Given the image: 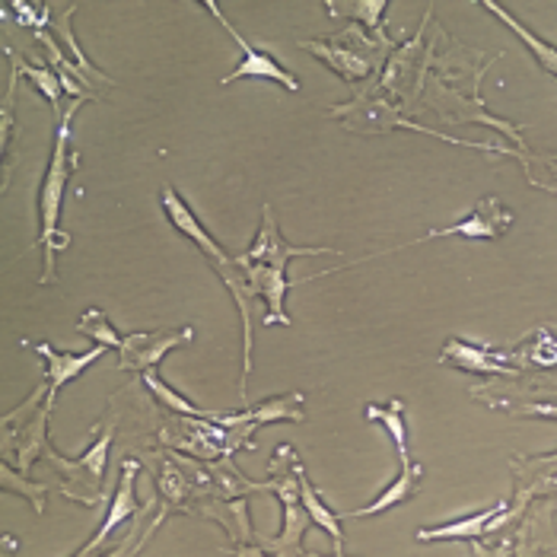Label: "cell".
Listing matches in <instances>:
<instances>
[{
	"mask_svg": "<svg viewBox=\"0 0 557 557\" xmlns=\"http://www.w3.org/2000/svg\"><path fill=\"white\" fill-rule=\"evenodd\" d=\"M160 198H163V211L170 216L172 226H175L182 236H188V239L205 252V258L214 264L220 281L226 284V290H230L233 300H236L239 319H243V383H239V395H243V405H249L246 386H249V376H252V297H256L252 281H249L246 268L239 264V258H230L220 246H216L214 236L201 226V220L185 208V201H182L172 188H163Z\"/></svg>",
	"mask_w": 557,
	"mask_h": 557,
	"instance_id": "1",
	"label": "cell"
},
{
	"mask_svg": "<svg viewBox=\"0 0 557 557\" xmlns=\"http://www.w3.org/2000/svg\"><path fill=\"white\" fill-rule=\"evenodd\" d=\"M367 421L380 424L386 430L401 466H411V446H408V421H405V401L401 398H392L388 405H367Z\"/></svg>",
	"mask_w": 557,
	"mask_h": 557,
	"instance_id": "15",
	"label": "cell"
},
{
	"mask_svg": "<svg viewBox=\"0 0 557 557\" xmlns=\"http://www.w3.org/2000/svg\"><path fill=\"white\" fill-rule=\"evenodd\" d=\"M443 363L456 367V370H466V373H478V376H519V370H513L507 360H500L494 350L487 347H478L469 342H449L440 354Z\"/></svg>",
	"mask_w": 557,
	"mask_h": 557,
	"instance_id": "12",
	"label": "cell"
},
{
	"mask_svg": "<svg viewBox=\"0 0 557 557\" xmlns=\"http://www.w3.org/2000/svg\"><path fill=\"white\" fill-rule=\"evenodd\" d=\"M507 513V500H497L494 507H487L484 513H474L466 516V519H453V522H446V525H433V529H421L418 532V542H478L481 535H487L491 532V525H494V519H500V516Z\"/></svg>",
	"mask_w": 557,
	"mask_h": 557,
	"instance_id": "13",
	"label": "cell"
},
{
	"mask_svg": "<svg viewBox=\"0 0 557 557\" xmlns=\"http://www.w3.org/2000/svg\"><path fill=\"white\" fill-rule=\"evenodd\" d=\"M236 557H268V555H261V552H252L249 545H239V548H236Z\"/></svg>",
	"mask_w": 557,
	"mask_h": 557,
	"instance_id": "29",
	"label": "cell"
},
{
	"mask_svg": "<svg viewBox=\"0 0 557 557\" xmlns=\"http://www.w3.org/2000/svg\"><path fill=\"white\" fill-rule=\"evenodd\" d=\"M300 459H297V449L290 443L277 446L274 449V459H271V472L274 478L268 481V491H274L284 504V529L274 542H268V548L274 552V557H302V535L306 529L312 525V519L306 513L300 497Z\"/></svg>",
	"mask_w": 557,
	"mask_h": 557,
	"instance_id": "3",
	"label": "cell"
},
{
	"mask_svg": "<svg viewBox=\"0 0 557 557\" xmlns=\"http://www.w3.org/2000/svg\"><path fill=\"white\" fill-rule=\"evenodd\" d=\"M484 10L497 13V16H500V20H504V23H507V26L513 29L516 36H519L522 42L532 48V54H535V58H539V61H542V64H545V67H548V71H552V74L557 77V48H555V45L542 42V39H539L535 33H529V29H525V26H522V23L516 20L510 10H504V7H497V3H484Z\"/></svg>",
	"mask_w": 557,
	"mask_h": 557,
	"instance_id": "22",
	"label": "cell"
},
{
	"mask_svg": "<svg viewBox=\"0 0 557 557\" xmlns=\"http://www.w3.org/2000/svg\"><path fill=\"white\" fill-rule=\"evenodd\" d=\"M77 332L86 335L92 344L106 347V350H122V344H125V338L119 335V329H112V322L106 319L102 309H86L77 322Z\"/></svg>",
	"mask_w": 557,
	"mask_h": 557,
	"instance_id": "23",
	"label": "cell"
},
{
	"mask_svg": "<svg viewBox=\"0 0 557 557\" xmlns=\"http://www.w3.org/2000/svg\"><path fill=\"white\" fill-rule=\"evenodd\" d=\"M166 513H170V510H166V507H160V513L153 516V522H150V525H144V532H140V539H137V545L131 548V555H128V557H137V555H140V548H144V545L150 542V535H153V532H157V529L163 525V519H166Z\"/></svg>",
	"mask_w": 557,
	"mask_h": 557,
	"instance_id": "26",
	"label": "cell"
},
{
	"mask_svg": "<svg viewBox=\"0 0 557 557\" xmlns=\"http://www.w3.org/2000/svg\"><path fill=\"white\" fill-rule=\"evenodd\" d=\"M157 491H160V500H163L166 510H188V500L198 494V484L188 481V474L182 472V469H175L172 459H163Z\"/></svg>",
	"mask_w": 557,
	"mask_h": 557,
	"instance_id": "19",
	"label": "cell"
},
{
	"mask_svg": "<svg viewBox=\"0 0 557 557\" xmlns=\"http://www.w3.org/2000/svg\"><path fill=\"white\" fill-rule=\"evenodd\" d=\"M84 106V99H77L58 122V137H54V153L51 163L45 170L42 198H39V214H42V233H39V246L45 249L42 264V284H54V258L71 246V236L61 233L58 220H61V208H64V191H67V178H71V122L74 112Z\"/></svg>",
	"mask_w": 557,
	"mask_h": 557,
	"instance_id": "2",
	"label": "cell"
},
{
	"mask_svg": "<svg viewBox=\"0 0 557 557\" xmlns=\"http://www.w3.org/2000/svg\"><path fill=\"white\" fill-rule=\"evenodd\" d=\"M26 347H33L45 360V367H48V376L45 380H51V392H48V401L51 405H54V398H58L61 388L67 386V383H74V380H81L86 367H92L106 354V347H99V344H92L84 354H61V350H54V347H48L42 342H26Z\"/></svg>",
	"mask_w": 557,
	"mask_h": 557,
	"instance_id": "9",
	"label": "cell"
},
{
	"mask_svg": "<svg viewBox=\"0 0 557 557\" xmlns=\"http://www.w3.org/2000/svg\"><path fill=\"white\" fill-rule=\"evenodd\" d=\"M0 484H3V491H20V494L33 504L36 513H42L45 510V494H48V484H45V481H39V484H26V481H20V478L13 474V466H10V462H3Z\"/></svg>",
	"mask_w": 557,
	"mask_h": 557,
	"instance_id": "24",
	"label": "cell"
},
{
	"mask_svg": "<svg viewBox=\"0 0 557 557\" xmlns=\"http://www.w3.org/2000/svg\"><path fill=\"white\" fill-rule=\"evenodd\" d=\"M421 481H424V469H421L418 462H411V466H401L398 478L388 484L386 491H383L376 500H370L367 507H357V510H350V513H342V519H367V516L388 513L392 507H398V504L411 500V497L421 491Z\"/></svg>",
	"mask_w": 557,
	"mask_h": 557,
	"instance_id": "14",
	"label": "cell"
},
{
	"mask_svg": "<svg viewBox=\"0 0 557 557\" xmlns=\"http://www.w3.org/2000/svg\"><path fill=\"white\" fill-rule=\"evenodd\" d=\"M300 474V497H302V507H306V513L312 519V525H319L322 532H329L332 535V542H335V555H344V532H342V513H335L322 497H319V491L309 484V478H306V469H297Z\"/></svg>",
	"mask_w": 557,
	"mask_h": 557,
	"instance_id": "16",
	"label": "cell"
},
{
	"mask_svg": "<svg viewBox=\"0 0 557 557\" xmlns=\"http://www.w3.org/2000/svg\"><path fill=\"white\" fill-rule=\"evenodd\" d=\"M137 539H140V535H137ZM134 545H137V542H134V535H128V539H125V542H122L119 548H112L109 555H96V548H92V545L86 542L84 548H81V552H77V555H74V557H119V555H125L128 548H134Z\"/></svg>",
	"mask_w": 557,
	"mask_h": 557,
	"instance_id": "27",
	"label": "cell"
},
{
	"mask_svg": "<svg viewBox=\"0 0 557 557\" xmlns=\"http://www.w3.org/2000/svg\"><path fill=\"white\" fill-rule=\"evenodd\" d=\"M472 557H500L507 555V545H500V548H481L478 542H472Z\"/></svg>",
	"mask_w": 557,
	"mask_h": 557,
	"instance_id": "28",
	"label": "cell"
},
{
	"mask_svg": "<svg viewBox=\"0 0 557 557\" xmlns=\"http://www.w3.org/2000/svg\"><path fill=\"white\" fill-rule=\"evenodd\" d=\"M312 256H338V249L329 246H287L281 230L274 226L271 205H264L261 211V230L258 239L249 246L246 256H239V264H271V268H287L294 258H312Z\"/></svg>",
	"mask_w": 557,
	"mask_h": 557,
	"instance_id": "7",
	"label": "cell"
},
{
	"mask_svg": "<svg viewBox=\"0 0 557 557\" xmlns=\"http://www.w3.org/2000/svg\"><path fill=\"white\" fill-rule=\"evenodd\" d=\"M137 472H140L137 459L122 462V472H119V487H115V497H112V504H109V513H106V519H102V525L96 529V535L89 539V545H92L96 552H99V548L109 542V535H112L119 525H125V522H131L134 516L140 513V504H137V494H134Z\"/></svg>",
	"mask_w": 557,
	"mask_h": 557,
	"instance_id": "10",
	"label": "cell"
},
{
	"mask_svg": "<svg viewBox=\"0 0 557 557\" xmlns=\"http://www.w3.org/2000/svg\"><path fill=\"white\" fill-rule=\"evenodd\" d=\"M205 10H211L214 13L216 20H220V26L233 36V42L239 45L243 48V61L233 67V74H226L220 84L223 86H230V84H236V81H249V77H256V81H271V84H281L287 92H297L300 89V81L287 71V67H281L271 54H264V51H258L256 45L252 42H246L243 39V33L220 13V7L216 3H205Z\"/></svg>",
	"mask_w": 557,
	"mask_h": 557,
	"instance_id": "6",
	"label": "cell"
},
{
	"mask_svg": "<svg viewBox=\"0 0 557 557\" xmlns=\"http://www.w3.org/2000/svg\"><path fill=\"white\" fill-rule=\"evenodd\" d=\"M140 380H144V386L150 388L157 398H160V405H166L172 414H178V418H208V421H216L214 411H205V408H198V405H191L185 395H178L175 388L166 386L160 376H157V370H147V373H140Z\"/></svg>",
	"mask_w": 557,
	"mask_h": 557,
	"instance_id": "20",
	"label": "cell"
},
{
	"mask_svg": "<svg viewBox=\"0 0 557 557\" xmlns=\"http://www.w3.org/2000/svg\"><path fill=\"white\" fill-rule=\"evenodd\" d=\"M300 45L306 48V51H312L315 58H322L329 67H335L347 84H354V81H360V77H367V74H370V61H367V58H360V54H354V51H347V48H335V42H300Z\"/></svg>",
	"mask_w": 557,
	"mask_h": 557,
	"instance_id": "18",
	"label": "cell"
},
{
	"mask_svg": "<svg viewBox=\"0 0 557 557\" xmlns=\"http://www.w3.org/2000/svg\"><path fill=\"white\" fill-rule=\"evenodd\" d=\"M7 54H10V61H13V71L16 74H23V77H29L33 86L42 92L45 99L51 102V109L54 112H61V77L54 74V67H36V64H26V61H20L16 58V51L13 48H7Z\"/></svg>",
	"mask_w": 557,
	"mask_h": 557,
	"instance_id": "21",
	"label": "cell"
},
{
	"mask_svg": "<svg viewBox=\"0 0 557 557\" xmlns=\"http://www.w3.org/2000/svg\"><path fill=\"white\" fill-rule=\"evenodd\" d=\"M195 338L191 329H182V332H134L125 335L122 344V357H119V370H128V373H147V370H157V363L170 354L172 347L178 344H188Z\"/></svg>",
	"mask_w": 557,
	"mask_h": 557,
	"instance_id": "8",
	"label": "cell"
},
{
	"mask_svg": "<svg viewBox=\"0 0 557 557\" xmlns=\"http://www.w3.org/2000/svg\"><path fill=\"white\" fill-rule=\"evenodd\" d=\"M386 7L388 3H383V0H373V3H325L329 13H357V16H363L367 26H373V29H380V20H383Z\"/></svg>",
	"mask_w": 557,
	"mask_h": 557,
	"instance_id": "25",
	"label": "cell"
},
{
	"mask_svg": "<svg viewBox=\"0 0 557 557\" xmlns=\"http://www.w3.org/2000/svg\"><path fill=\"white\" fill-rule=\"evenodd\" d=\"M96 428L102 430V436L96 433L92 446L86 449L81 459H64L61 453H54L51 443H48V449H45V459L61 472V481H71V484L64 487V497H71V500H77V504H86V507L99 504V497H102V474H106V462H109L112 436H115V430H112L109 421H102V424H96Z\"/></svg>",
	"mask_w": 557,
	"mask_h": 557,
	"instance_id": "5",
	"label": "cell"
},
{
	"mask_svg": "<svg viewBox=\"0 0 557 557\" xmlns=\"http://www.w3.org/2000/svg\"><path fill=\"white\" fill-rule=\"evenodd\" d=\"M306 557H325V555H319V552H309ZM332 557H344V555H332Z\"/></svg>",
	"mask_w": 557,
	"mask_h": 557,
	"instance_id": "30",
	"label": "cell"
},
{
	"mask_svg": "<svg viewBox=\"0 0 557 557\" xmlns=\"http://www.w3.org/2000/svg\"><path fill=\"white\" fill-rule=\"evenodd\" d=\"M256 428H223L208 418H178L175 414V433L163 428V443L175 453H185L191 459H216V456H236L239 449L252 446Z\"/></svg>",
	"mask_w": 557,
	"mask_h": 557,
	"instance_id": "4",
	"label": "cell"
},
{
	"mask_svg": "<svg viewBox=\"0 0 557 557\" xmlns=\"http://www.w3.org/2000/svg\"><path fill=\"white\" fill-rule=\"evenodd\" d=\"M274 421H306V411H302V395L300 392H290V395H281V398H268L256 408H246L239 414H216V424L223 428H264V424H274Z\"/></svg>",
	"mask_w": 557,
	"mask_h": 557,
	"instance_id": "11",
	"label": "cell"
},
{
	"mask_svg": "<svg viewBox=\"0 0 557 557\" xmlns=\"http://www.w3.org/2000/svg\"><path fill=\"white\" fill-rule=\"evenodd\" d=\"M51 401H45L42 408H39V414L29 421V424H23V440H20V446H16V453L13 456H20V472H29L33 469V462L45 456V449H48V421H51ZM13 456L10 459H3V462H10L13 466Z\"/></svg>",
	"mask_w": 557,
	"mask_h": 557,
	"instance_id": "17",
	"label": "cell"
}]
</instances>
